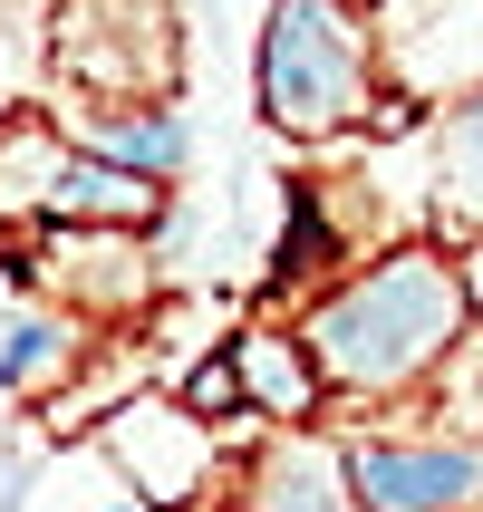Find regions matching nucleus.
<instances>
[{
    "label": "nucleus",
    "instance_id": "obj_13",
    "mask_svg": "<svg viewBox=\"0 0 483 512\" xmlns=\"http://www.w3.org/2000/svg\"><path fill=\"white\" fill-rule=\"evenodd\" d=\"M68 126H58V107H10L0 116V232H29L39 213H49V184H58V165H68Z\"/></svg>",
    "mask_w": 483,
    "mask_h": 512
},
{
    "label": "nucleus",
    "instance_id": "obj_3",
    "mask_svg": "<svg viewBox=\"0 0 483 512\" xmlns=\"http://www.w3.org/2000/svg\"><path fill=\"white\" fill-rule=\"evenodd\" d=\"M39 107H145L184 87V10L174 0H39Z\"/></svg>",
    "mask_w": 483,
    "mask_h": 512
},
{
    "label": "nucleus",
    "instance_id": "obj_18",
    "mask_svg": "<svg viewBox=\"0 0 483 512\" xmlns=\"http://www.w3.org/2000/svg\"><path fill=\"white\" fill-rule=\"evenodd\" d=\"M126 512H145V503H126Z\"/></svg>",
    "mask_w": 483,
    "mask_h": 512
},
{
    "label": "nucleus",
    "instance_id": "obj_17",
    "mask_svg": "<svg viewBox=\"0 0 483 512\" xmlns=\"http://www.w3.org/2000/svg\"><path fill=\"white\" fill-rule=\"evenodd\" d=\"M464 300H474V319H483V242H464Z\"/></svg>",
    "mask_w": 483,
    "mask_h": 512
},
{
    "label": "nucleus",
    "instance_id": "obj_10",
    "mask_svg": "<svg viewBox=\"0 0 483 512\" xmlns=\"http://www.w3.org/2000/svg\"><path fill=\"white\" fill-rule=\"evenodd\" d=\"M58 126H68L87 155L145 174V184H184V165H194V126H184L174 97H145V107H78V116H58Z\"/></svg>",
    "mask_w": 483,
    "mask_h": 512
},
{
    "label": "nucleus",
    "instance_id": "obj_6",
    "mask_svg": "<svg viewBox=\"0 0 483 512\" xmlns=\"http://www.w3.org/2000/svg\"><path fill=\"white\" fill-rule=\"evenodd\" d=\"M377 97L416 116H445L483 97V0H368Z\"/></svg>",
    "mask_w": 483,
    "mask_h": 512
},
{
    "label": "nucleus",
    "instance_id": "obj_1",
    "mask_svg": "<svg viewBox=\"0 0 483 512\" xmlns=\"http://www.w3.org/2000/svg\"><path fill=\"white\" fill-rule=\"evenodd\" d=\"M319 358L329 406H377V397H416L464 358L474 339V300H464V252L445 242H387L368 252L348 281H329L319 300H300L290 319Z\"/></svg>",
    "mask_w": 483,
    "mask_h": 512
},
{
    "label": "nucleus",
    "instance_id": "obj_7",
    "mask_svg": "<svg viewBox=\"0 0 483 512\" xmlns=\"http://www.w3.org/2000/svg\"><path fill=\"white\" fill-rule=\"evenodd\" d=\"M358 512H483V435H339Z\"/></svg>",
    "mask_w": 483,
    "mask_h": 512
},
{
    "label": "nucleus",
    "instance_id": "obj_14",
    "mask_svg": "<svg viewBox=\"0 0 483 512\" xmlns=\"http://www.w3.org/2000/svg\"><path fill=\"white\" fill-rule=\"evenodd\" d=\"M426 184H435V223L445 242H483V97L426 116Z\"/></svg>",
    "mask_w": 483,
    "mask_h": 512
},
{
    "label": "nucleus",
    "instance_id": "obj_5",
    "mask_svg": "<svg viewBox=\"0 0 483 512\" xmlns=\"http://www.w3.org/2000/svg\"><path fill=\"white\" fill-rule=\"evenodd\" d=\"M97 445H107L116 484L136 493L145 512H203V503H232V435L203 426L184 397H126L116 416H97Z\"/></svg>",
    "mask_w": 483,
    "mask_h": 512
},
{
    "label": "nucleus",
    "instance_id": "obj_16",
    "mask_svg": "<svg viewBox=\"0 0 483 512\" xmlns=\"http://www.w3.org/2000/svg\"><path fill=\"white\" fill-rule=\"evenodd\" d=\"M174 397L194 406L203 426H223V435H232V426H242V377H232V348L213 339V348H203V358H194V368L174 377Z\"/></svg>",
    "mask_w": 483,
    "mask_h": 512
},
{
    "label": "nucleus",
    "instance_id": "obj_9",
    "mask_svg": "<svg viewBox=\"0 0 483 512\" xmlns=\"http://www.w3.org/2000/svg\"><path fill=\"white\" fill-rule=\"evenodd\" d=\"M232 377H242V416L252 426H329V387H319V358L290 319H252L232 329Z\"/></svg>",
    "mask_w": 483,
    "mask_h": 512
},
{
    "label": "nucleus",
    "instance_id": "obj_12",
    "mask_svg": "<svg viewBox=\"0 0 483 512\" xmlns=\"http://www.w3.org/2000/svg\"><path fill=\"white\" fill-rule=\"evenodd\" d=\"M174 184H145V174L107 165V155H87V145H68V165H58L49 184V213L39 223H116V232H155L174 213Z\"/></svg>",
    "mask_w": 483,
    "mask_h": 512
},
{
    "label": "nucleus",
    "instance_id": "obj_8",
    "mask_svg": "<svg viewBox=\"0 0 483 512\" xmlns=\"http://www.w3.org/2000/svg\"><path fill=\"white\" fill-rule=\"evenodd\" d=\"M232 512H358L348 493V445L329 426H261L232 455Z\"/></svg>",
    "mask_w": 483,
    "mask_h": 512
},
{
    "label": "nucleus",
    "instance_id": "obj_15",
    "mask_svg": "<svg viewBox=\"0 0 483 512\" xmlns=\"http://www.w3.org/2000/svg\"><path fill=\"white\" fill-rule=\"evenodd\" d=\"M39 87V0H0V116Z\"/></svg>",
    "mask_w": 483,
    "mask_h": 512
},
{
    "label": "nucleus",
    "instance_id": "obj_11",
    "mask_svg": "<svg viewBox=\"0 0 483 512\" xmlns=\"http://www.w3.org/2000/svg\"><path fill=\"white\" fill-rule=\"evenodd\" d=\"M87 348H97V329L58 319L49 300H20V310L0 319V397L10 406H49L58 387L87 368Z\"/></svg>",
    "mask_w": 483,
    "mask_h": 512
},
{
    "label": "nucleus",
    "instance_id": "obj_4",
    "mask_svg": "<svg viewBox=\"0 0 483 512\" xmlns=\"http://www.w3.org/2000/svg\"><path fill=\"white\" fill-rule=\"evenodd\" d=\"M29 261V300H49L78 329H145L165 310V242L155 232H116V223H29L10 232Z\"/></svg>",
    "mask_w": 483,
    "mask_h": 512
},
{
    "label": "nucleus",
    "instance_id": "obj_2",
    "mask_svg": "<svg viewBox=\"0 0 483 512\" xmlns=\"http://www.w3.org/2000/svg\"><path fill=\"white\" fill-rule=\"evenodd\" d=\"M252 97L290 145H358L377 116L368 0H271L252 39Z\"/></svg>",
    "mask_w": 483,
    "mask_h": 512
}]
</instances>
